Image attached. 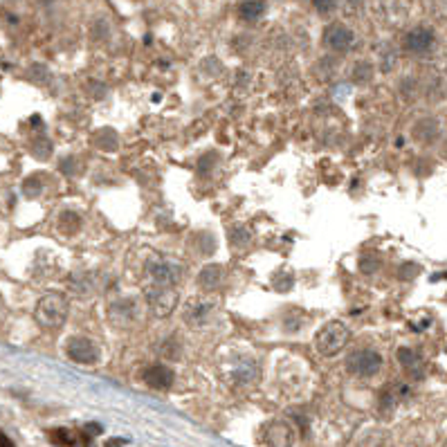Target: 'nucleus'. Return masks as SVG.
Masks as SVG:
<instances>
[{
	"mask_svg": "<svg viewBox=\"0 0 447 447\" xmlns=\"http://www.w3.org/2000/svg\"><path fill=\"white\" fill-rule=\"evenodd\" d=\"M97 146L106 148V151H112V148H117V135H115L112 129H104L97 133Z\"/></svg>",
	"mask_w": 447,
	"mask_h": 447,
	"instance_id": "23",
	"label": "nucleus"
},
{
	"mask_svg": "<svg viewBox=\"0 0 447 447\" xmlns=\"http://www.w3.org/2000/svg\"><path fill=\"white\" fill-rule=\"evenodd\" d=\"M232 380L236 384H250V382H254L257 380V375H259V364L254 360H240L234 369H232Z\"/></svg>",
	"mask_w": 447,
	"mask_h": 447,
	"instance_id": "16",
	"label": "nucleus"
},
{
	"mask_svg": "<svg viewBox=\"0 0 447 447\" xmlns=\"http://www.w3.org/2000/svg\"><path fill=\"white\" fill-rule=\"evenodd\" d=\"M351 330L344 326L342 322H328L319 328V333L315 335V349L324 358H333V355L342 353L344 346L349 344Z\"/></svg>",
	"mask_w": 447,
	"mask_h": 447,
	"instance_id": "2",
	"label": "nucleus"
},
{
	"mask_svg": "<svg viewBox=\"0 0 447 447\" xmlns=\"http://www.w3.org/2000/svg\"><path fill=\"white\" fill-rule=\"evenodd\" d=\"M79 227H82V216H79L77 212L65 209L59 216V229H61L63 234H77Z\"/></svg>",
	"mask_w": 447,
	"mask_h": 447,
	"instance_id": "20",
	"label": "nucleus"
},
{
	"mask_svg": "<svg viewBox=\"0 0 447 447\" xmlns=\"http://www.w3.org/2000/svg\"><path fill=\"white\" fill-rule=\"evenodd\" d=\"M0 447H16L14 441H11L3 429H0Z\"/></svg>",
	"mask_w": 447,
	"mask_h": 447,
	"instance_id": "30",
	"label": "nucleus"
},
{
	"mask_svg": "<svg viewBox=\"0 0 447 447\" xmlns=\"http://www.w3.org/2000/svg\"><path fill=\"white\" fill-rule=\"evenodd\" d=\"M189 247L196 250L198 254L207 257V254H214V252H216V240H214V236L207 234V232H198V234H193V236L189 238Z\"/></svg>",
	"mask_w": 447,
	"mask_h": 447,
	"instance_id": "17",
	"label": "nucleus"
},
{
	"mask_svg": "<svg viewBox=\"0 0 447 447\" xmlns=\"http://www.w3.org/2000/svg\"><path fill=\"white\" fill-rule=\"evenodd\" d=\"M355 43V34L342 25V22H330L324 32V45L333 52H349Z\"/></svg>",
	"mask_w": 447,
	"mask_h": 447,
	"instance_id": "8",
	"label": "nucleus"
},
{
	"mask_svg": "<svg viewBox=\"0 0 447 447\" xmlns=\"http://www.w3.org/2000/svg\"><path fill=\"white\" fill-rule=\"evenodd\" d=\"M311 3L319 14H330L337 7V0H311Z\"/></svg>",
	"mask_w": 447,
	"mask_h": 447,
	"instance_id": "28",
	"label": "nucleus"
},
{
	"mask_svg": "<svg viewBox=\"0 0 447 447\" xmlns=\"http://www.w3.org/2000/svg\"><path fill=\"white\" fill-rule=\"evenodd\" d=\"M37 322L43 326V328H61L65 324L67 319V299L65 294L61 292H48L43 294L39 304H37Z\"/></svg>",
	"mask_w": 447,
	"mask_h": 447,
	"instance_id": "1",
	"label": "nucleus"
},
{
	"mask_svg": "<svg viewBox=\"0 0 447 447\" xmlns=\"http://www.w3.org/2000/svg\"><path fill=\"white\" fill-rule=\"evenodd\" d=\"M360 270L364 274H375L377 270H380V257H377V254H364L360 259Z\"/></svg>",
	"mask_w": 447,
	"mask_h": 447,
	"instance_id": "24",
	"label": "nucleus"
},
{
	"mask_svg": "<svg viewBox=\"0 0 447 447\" xmlns=\"http://www.w3.org/2000/svg\"><path fill=\"white\" fill-rule=\"evenodd\" d=\"M146 272L157 285H176L182 279V268L167 259H151L146 263Z\"/></svg>",
	"mask_w": 447,
	"mask_h": 447,
	"instance_id": "7",
	"label": "nucleus"
},
{
	"mask_svg": "<svg viewBox=\"0 0 447 447\" xmlns=\"http://www.w3.org/2000/svg\"><path fill=\"white\" fill-rule=\"evenodd\" d=\"M382 355L373 349L353 351L346 360V371L355 377H373L382 371Z\"/></svg>",
	"mask_w": 447,
	"mask_h": 447,
	"instance_id": "3",
	"label": "nucleus"
},
{
	"mask_svg": "<svg viewBox=\"0 0 447 447\" xmlns=\"http://www.w3.org/2000/svg\"><path fill=\"white\" fill-rule=\"evenodd\" d=\"M302 326H304L302 313H290L288 317H283V328L290 330V333H294V330H299Z\"/></svg>",
	"mask_w": 447,
	"mask_h": 447,
	"instance_id": "26",
	"label": "nucleus"
},
{
	"mask_svg": "<svg viewBox=\"0 0 447 447\" xmlns=\"http://www.w3.org/2000/svg\"><path fill=\"white\" fill-rule=\"evenodd\" d=\"M65 355L70 358L72 362L77 364H97L99 358H101V349L97 346V344L90 339V337H84V335H74L65 342Z\"/></svg>",
	"mask_w": 447,
	"mask_h": 447,
	"instance_id": "5",
	"label": "nucleus"
},
{
	"mask_svg": "<svg viewBox=\"0 0 447 447\" xmlns=\"http://www.w3.org/2000/svg\"><path fill=\"white\" fill-rule=\"evenodd\" d=\"M266 7H268L266 0H247V3L240 5V16L245 20H259L266 14Z\"/></svg>",
	"mask_w": 447,
	"mask_h": 447,
	"instance_id": "19",
	"label": "nucleus"
},
{
	"mask_svg": "<svg viewBox=\"0 0 447 447\" xmlns=\"http://www.w3.org/2000/svg\"><path fill=\"white\" fill-rule=\"evenodd\" d=\"M223 281H225V268L221 263H209V266H205L198 274V285L205 292L219 290Z\"/></svg>",
	"mask_w": 447,
	"mask_h": 447,
	"instance_id": "12",
	"label": "nucleus"
},
{
	"mask_svg": "<svg viewBox=\"0 0 447 447\" xmlns=\"http://www.w3.org/2000/svg\"><path fill=\"white\" fill-rule=\"evenodd\" d=\"M227 238H229V243H232L234 247L243 250V247H250L252 238H254V236H252L250 227H245V225H234L232 229H229Z\"/></svg>",
	"mask_w": 447,
	"mask_h": 447,
	"instance_id": "18",
	"label": "nucleus"
},
{
	"mask_svg": "<svg viewBox=\"0 0 447 447\" xmlns=\"http://www.w3.org/2000/svg\"><path fill=\"white\" fill-rule=\"evenodd\" d=\"M443 447H447V443H445V445H443Z\"/></svg>",
	"mask_w": 447,
	"mask_h": 447,
	"instance_id": "31",
	"label": "nucleus"
},
{
	"mask_svg": "<svg viewBox=\"0 0 447 447\" xmlns=\"http://www.w3.org/2000/svg\"><path fill=\"white\" fill-rule=\"evenodd\" d=\"M414 137L420 142V144H432V142H436L439 140V135H441V126L439 122L434 119V117H422L416 126H414Z\"/></svg>",
	"mask_w": 447,
	"mask_h": 447,
	"instance_id": "15",
	"label": "nucleus"
},
{
	"mask_svg": "<svg viewBox=\"0 0 447 447\" xmlns=\"http://www.w3.org/2000/svg\"><path fill=\"white\" fill-rule=\"evenodd\" d=\"M214 313V304L209 302H193L185 308V324L189 326H202L209 322V317Z\"/></svg>",
	"mask_w": 447,
	"mask_h": 447,
	"instance_id": "14",
	"label": "nucleus"
},
{
	"mask_svg": "<svg viewBox=\"0 0 447 447\" xmlns=\"http://www.w3.org/2000/svg\"><path fill=\"white\" fill-rule=\"evenodd\" d=\"M180 342L178 339H174V337H169L164 344H162V355L164 358H169V360H178L180 358Z\"/></svg>",
	"mask_w": 447,
	"mask_h": 447,
	"instance_id": "25",
	"label": "nucleus"
},
{
	"mask_svg": "<svg viewBox=\"0 0 447 447\" xmlns=\"http://www.w3.org/2000/svg\"><path fill=\"white\" fill-rule=\"evenodd\" d=\"M22 189H25V196L37 198L41 193V189H43V182H41V178H30L25 185H22Z\"/></svg>",
	"mask_w": 447,
	"mask_h": 447,
	"instance_id": "27",
	"label": "nucleus"
},
{
	"mask_svg": "<svg viewBox=\"0 0 447 447\" xmlns=\"http://www.w3.org/2000/svg\"><path fill=\"white\" fill-rule=\"evenodd\" d=\"M398 362L411 377H416V380H420V377L425 375V362H422L420 353H416L414 349H405V346L400 349L398 351Z\"/></svg>",
	"mask_w": 447,
	"mask_h": 447,
	"instance_id": "13",
	"label": "nucleus"
},
{
	"mask_svg": "<svg viewBox=\"0 0 447 447\" xmlns=\"http://www.w3.org/2000/svg\"><path fill=\"white\" fill-rule=\"evenodd\" d=\"M146 304L148 311L157 319H167L171 313L176 311L178 306V292L174 290V285H153V288L146 290Z\"/></svg>",
	"mask_w": 447,
	"mask_h": 447,
	"instance_id": "4",
	"label": "nucleus"
},
{
	"mask_svg": "<svg viewBox=\"0 0 447 447\" xmlns=\"http://www.w3.org/2000/svg\"><path fill=\"white\" fill-rule=\"evenodd\" d=\"M50 441H52L54 445H59V447H70V445H74L72 432H70V429H63V427H59V429H50Z\"/></svg>",
	"mask_w": 447,
	"mask_h": 447,
	"instance_id": "22",
	"label": "nucleus"
},
{
	"mask_svg": "<svg viewBox=\"0 0 447 447\" xmlns=\"http://www.w3.org/2000/svg\"><path fill=\"white\" fill-rule=\"evenodd\" d=\"M32 151L37 153V157H48L52 151V144H50V140H43L41 144H32Z\"/></svg>",
	"mask_w": 447,
	"mask_h": 447,
	"instance_id": "29",
	"label": "nucleus"
},
{
	"mask_svg": "<svg viewBox=\"0 0 447 447\" xmlns=\"http://www.w3.org/2000/svg\"><path fill=\"white\" fill-rule=\"evenodd\" d=\"M137 317H140V308H137V304L129 299V297H126V299H117L110 306V319L119 326L137 322Z\"/></svg>",
	"mask_w": 447,
	"mask_h": 447,
	"instance_id": "11",
	"label": "nucleus"
},
{
	"mask_svg": "<svg viewBox=\"0 0 447 447\" xmlns=\"http://www.w3.org/2000/svg\"><path fill=\"white\" fill-rule=\"evenodd\" d=\"M351 79H353L355 84H369L371 79H373V65L366 63V61H360L358 65L353 67Z\"/></svg>",
	"mask_w": 447,
	"mask_h": 447,
	"instance_id": "21",
	"label": "nucleus"
},
{
	"mask_svg": "<svg viewBox=\"0 0 447 447\" xmlns=\"http://www.w3.org/2000/svg\"><path fill=\"white\" fill-rule=\"evenodd\" d=\"M263 439H266L268 447H292L294 443V432L288 422L283 420H272L268 422L266 432H263Z\"/></svg>",
	"mask_w": 447,
	"mask_h": 447,
	"instance_id": "9",
	"label": "nucleus"
},
{
	"mask_svg": "<svg viewBox=\"0 0 447 447\" xmlns=\"http://www.w3.org/2000/svg\"><path fill=\"white\" fill-rule=\"evenodd\" d=\"M434 45H436V34H434L432 27L425 25H418L414 30H409L403 39V48L407 54H414V56H425L434 50Z\"/></svg>",
	"mask_w": 447,
	"mask_h": 447,
	"instance_id": "6",
	"label": "nucleus"
},
{
	"mask_svg": "<svg viewBox=\"0 0 447 447\" xmlns=\"http://www.w3.org/2000/svg\"><path fill=\"white\" fill-rule=\"evenodd\" d=\"M142 380L146 382V387L155 389V391H167V389L174 387L176 373L164 364H153L142 373Z\"/></svg>",
	"mask_w": 447,
	"mask_h": 447,
	"instance_id": "10",
	"label": "nucleus"
}]
</instances>
